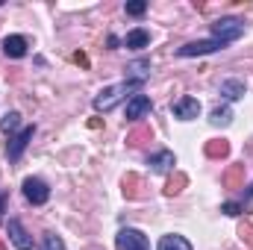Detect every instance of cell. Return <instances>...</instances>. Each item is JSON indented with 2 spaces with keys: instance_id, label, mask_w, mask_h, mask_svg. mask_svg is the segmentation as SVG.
Masks as SVG:
<instances>
[{
  "instance_id": "8fae6325",
  "label": "cell",
  "mask_w": 253,
  "mask_h": 250,
  "mask_svg": "<svg viewBox=\"0 0 253 250\" xmlns=\"http://www.w3.org/2000/svg\"><path fill=\"white\" fill-rule=\"evenodd\" d=\"M147 44H150V33H147V30H141V27H138V30H129V33H126V39H124L126 50H141V47H147Z\"/></svg>"
},
{
  "instance_id": "5bb4252c",
  "label": "cell",
  "mask_w": 253,
  "mask_h": 250,
  "mask_svg": "<svg viewBox=\"0 0 253 250\" xmlns=\"http://www.w3.org/2000/svg\"><path fill=\"white\" fill-rule=\"evenodd\" d=\"M221 183H224V188H242V183H245V165H230L224 171Z\"/></svg>"
},
{
  "instance_id": "6da1fadb",
  "label": "cell",
  "mask_w": 253,
  "mask_h": 250,
  "mask_svg": "<svg viewBox=\"0 0 253 250\" xmlns=\"http://www.w3.org/2000/svg\"><path fill=\"white\" fill-rule=\"evenodd\" d=\"M141 85H144V83H138V80H124V83H118V85L103 88V91L94 97V109H97V112H112L126 94H138Z\"/></svg>"
},
{
  "instance_id": "44dd1931",
  "label": "cell",
  "mask_w": 253,
  "mask_h": 250,
  "mask_svg": "<svg viewBox=\"0 0 253 250\" xmlns=\"http://www.w3.org/2000/svg\"><path fill=\"white\" fill-rule=\"evenodd\" d=\"M18 126H21V115H18V112H6V115L0 118V129H3V132H15Z\"/></svg>"
},
{
  "instance_id": "f1b7e54d",
  "label": "cell",
  "mask_w": 253,
  "mask_h": 250,
  "mask_svg": "<svg viewBox=\"0 0 253 250\" xmlns=\"http://www.w3.org/2000/svg\"><path fill=\"white\" fill-rule=\"evenodd\" d=\"M0 250H6V245H3V242H0Z\"/></svg>"
},
{
  "instance_id": "2e32d148",
  "label": "cell",
  "mask_w": 253,
  "mask_h": 250,
  "mask_svg": "<svg viewBox=\"0 0 253 250\" xmlns=\"http://www.w3.org/2000/svg\"><path fill=\"white\" fill-rule=\"evenodd\" d=\"M206 156L209 159H224V156H230V144L224 141V138H212V141H206Z\"/></svg>"
},
{
  "instance_id": "52a82bcc",
  "label": "cell",
  "mask_w": 253,
  "mask_h": 250,
  "mask_svg": "<svg viewBox=\"0 0 253 250\" xmlns=\"http://www.w3.org/2000/svg\"><path fill=\"white\" fill-rule=\"evenodd\" d=\"M36 135V126H24L18 135H12V141H9V147H6V156L12 159V162H18L21 159V153L27 150V144H30V138Z\"/></svg>"
},
{
  "instance_id": "ba28073f",
  "label": "cell",
  "mask_w": 253,
  "mask_h": 250,
  "mask_svg": "<svg viewBox=\"0 0 253 250\" xmlns=\"http://www.w3.org/2000/svg\"><path fill=\"white\" fill-rule=\"evenodd\" d=\"M171 112H174V118H180V121H194V118L200 115V103H197L194 97H180V100H174Z\"/></svg>"
},
{
  "instance_id": "d6986e66",
  "label": "cell",
  "mask_w": 253,
  "mask_h": 250,
  "mask_svg": "<svg viewBox=\"0 0 253 250\" xmlns=\"http://www.w3.org/2000/svg\"><path fill=\"white\" fill-rule=\"evenodd\" d=\"M153 138V129L150 126H135L129 135H126V144L129 147H138V144H144V141H150Z\"/></svg>"
},
{
  "instance_id": "277c9868",
  "label": "cell",
  "mask_w": 253,
  "mask_h": 250,
  "mask_svg": "<svg viewBox=\"0 0 253 250\" xmlns=\"http://www.w3.org/2000/svg\"><path fill=\"white\" fill-rule=\"evenodd\" d=\"M21 188H24V197H27L33 206H44V203L50 200V188H47L44 180H39V177H27Z\"/></svg>"
},
{
  "instance_id": "7c38bea8",
  "label": "cell",
  "mask_w": 253,
  "mask_h": 250,
  "mask_svg": "<svg viewBox=\"0 0 253 250\" xmlns=\"http://www.w3.org/2000/svg\"><path fill=\"white\" fill-rule=\"evenodd\" d=\"M174 165H177V156H174L171 150H159V153L150 156V168L159 171V174H162V171H171Z\"/></svg>"
},
{
  "instance_id": "484cf974",
  "label": "cell",
  "mask_w": 253,
  "mask_h": 250,
  "mask_svg": "<svg viewBox=\"0 0 253 250\" xmlns=\"http://www.w3.org/2000/svg\"><path fill=\"white\" fill-rule=\"evenodd\" d=\"M74 62L83 65V68H88V56H85V53H74Z\"/></svg>"
},
{
  "instance_id": "8992f818",
  "label": "cell",
  "mask_w": 253,
  "mask_h": 250,
  "mask_svg": "<svg viewBox=\"0 0 253 250\" xmlns=\"http://www.w3.org/2000/svg\"><path fill=\"white\" fill-rule=\"evenodd\" d=\"M153 109V103H150V97L147 94H132L129 100H126V109H124V115H126V121H138V118H144L147 112Z\"/></svg>"
},
{
  "instance_id": "4316f807",
  "label": "cell",
  "mask_w": 253,
  "mask_h": 250,
  "mask_svg": "<svg viewBox=\"0 0 253 250\" xmlns=\"http://www.w3.org/2000/svg\"><path fill=\"white\" fill-rule=\"evenodd\" d=\"M3 209H6V194H0V218H3Z\"/></svg>"
},
{
  "instance_id": "cb8c5ba5",
  "label": "cell",
  "mask_w": 253,
  "mask_h": 250,
  "mask_svg": "<svg viewBox=\"0 0 253 250\" xmlns=\"http://www.w3.org/2000/svg\"><path fill=\"white\" fill-rule=\"evenodd\" d=\"M239 239H242L248 248H253V224H239Z\"/></svg>"
},
{
  "instance_id": "ac0fdd59",
  "label": "cell",
  "mask_w": 253,
  "mask_h": 250,
  "mask_svg": "<svg viewBox=\"0 0 253 250\" xmlns=\"http://www.w3.org/2000/svg\"><path fill=\"white\" fill-rule=\"evenodd\" d=\"M186 183H189V177H186L183 171H174V174H171V180L165 183V194H168V197H174V194H180V191L186 188Z\"/></svg>"
},
{
  "instance_id": "4fadbf2b",
  "label": "cell",
  "mask_w": 253,
  "mask_h": 250,
  "mask_svg": "<svg viewBox=\"0 0 253 250\" xmlns=\"http://www.w3.org/2000/svg\"><path fill=\"white\" fill-rule=\"evenodd\" d=\"M156 250H194V248L189 245V239H186V236L171 233V236H162V239H159Z\"/></svg>"
},
{
  "instance_id": "9c48e42d",
  "label": "cell",
  "mask_w": 253,
  "mask_h": 250,
  "mask_svg": "<svg viewBox=\"0 0 253 250\" xmlns=\"http://www.w3.org/2000/svg\"><path fill=\"white\" fill-rule=\"evenodd\" d=\"M9 239H12V245L18 250H33V239H30V233L24 230V224L18 221V218H9Z\"/></svg>"
},
{
  "instance_id": "7402d4cb",
  "label": "cell",
  "mask_w": 253,
  "mask_h": 250,
  "mask_svg": "<svg viewBox=\"0 0 253 250\" xmlns=\"http://www.w3.org/2000/svg\"><path fill=\"white\" fill-rule=\"evenodd\" d=\"M42 250H65V242L56 236V233H44V239H42Z\"/></svg>"
},
{
  "instance_id": "ffe728a7",
  "label": "cell",
  "mask_w": 253,
  "mask_h": 250,
  "mask_svg": "<svg viewBox=\"0 0 253 250\" xmlns=\"http://www.w3.org/2000/svg\"><path fill=\"white\" fill-rule=\"evenodd\" d=\"M209 121H212L215 126H227L230 121H233V109H230V106H218V109H212Z\"/></svg>"
},
{
  "instance_id": "e0dca14e",
  "label": "cell",
  "mask_w": 253,
  "mask_h": 250,
  "mask_svg": "<svg viewBox=\"0 0 253 250\" xmlns=\"http://www.w3.org/2000/svg\"><path fill=\"white\" fill-rule=\"evenodd\" d=\"M121 186H124L126 200H138V197H141V177H138V174H126Z\"/></svg>"
},
{
  "instance_id": "7a4b0ae2",
  "label": "cell",
  "mask_w": 253,
  "mask_h": 250,
  "mask_svg": "<svg viewBox=\"0 0 253 250\" xmlns=\"http://www.w3.org/2000/svg\"><path fill=\"white\" fill-rule=\"evenodd\" d=\"M242 36H245V21L242 18H218L212 24V39H218L224 44H230V42H236Z\"/></svg>"
},
{
  "instance_id": "9a60e30c",
  "label": "cell",
  "mask_w": 253,
  "mask_h": 250,
  "mask_svg": "<svg viewBox=\"0 0 253 250\" xmlns=\"http://www.w3.org/2000/svg\"><path fill=\"white\" fill-rule=\"evenodd\" d=\"M221 97H224V100H239V97H245V83H242V80H224V83H221Z\"/></svg>"
},
{
  "instance_id": "5b68a950",
  "label": "cell",
  "mask_w": 253,
  "mask_h": 250,
  "mask_svg": "<svg viewBox=\"0 0 253 250\" xmlns=\"http://www.w3.org/2000/svg\"><path fill=\"white\" fill-rule=\"evenodd\" d=\"M227 44L218 42V39H206V42H189L183 47H177V56L189 59V56H206V53H215V50H224Z\"/></svg>"
},
{
  "instance_id": "3957f363",
  "label": "cell",
  "mask_w": 253,
  "mask_h": 250,
  "mask_svg": "<svg viewBox=\"0 0 253 250\" xmlns=\"http://www.w3.org/2000/svg\"><path fill=\"white\" fill-rule=\"evenodd\" d=\"M115 250H150V242L141 230H132L124 227L118 236H115Z\"/></svg>"
},
{
  "instance_id": "30bf717a",
  "label": "cell",
  "mask_w": 253,
  "mask_h": 250,
  "mask_svg": "<svg viewBox=\"0 0 253 250\" xmlns=\"http://www.w3.org/2000/svg\"><path fill=\"white\" fill-rule=\"evenodd\" d=\"M27 47H30V42H27L24 36H6V39H3V53H6L9 59L27 56Z\"/></svg>"
},
{
  "instance_id": "d4e9b609",
  "label": "cell",
  "mask_w": 253,
  "mask_h": 250,
  "mask_svg": "<svg viewBox=\"0 0 253 250\" xmlns=\"http://www.w3.org/2000/svg\"><path fill=\"white\" fill-rule=\"evenodd\" d=\"M221 212H227V215H242V203H224Z\"/></svg>"
},
{
  "instance_id": "603a6c76",
  "label": "cell",
  "mask_w": 253,
  "mask_h": 250,
  "mask_svg": "<svg viewBox=\"0 0 253 250\" xmlns=\"http://www.w3.org/2000/svg\"><path fill=\"white\" fill-rule=\"evenodd\" d=\"M124 9H126V15H132V18H141V15L147 12V3H144V0H132V3H126Z\"/></svg>"
},
{
  "instance_id": "83f0119b",
  "label": "cell",
  "mask_w": 253,
  "mask_h": 250,
  "mask_svg": "<svg viewBox=\"0 0 253 250\" xmlns=\"http://www.w3.org/2000/svg\"><path fill=\"white\" fill-rule=\"evenodd\" d=\"M248 197H253V186H251V191H248Z\"/></svg>"
}]
</instances>
